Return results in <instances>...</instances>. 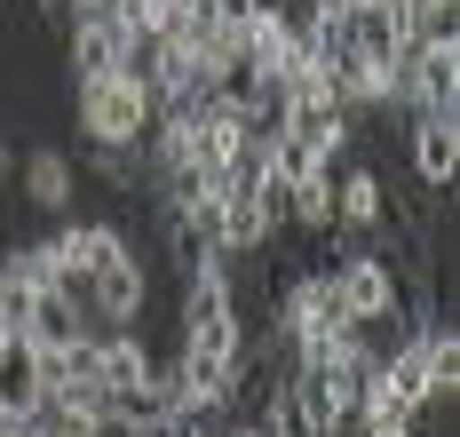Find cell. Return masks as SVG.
<instances>
[{
    "instance_id": "6da1fadb",
    "label": "cell",
    "mask_w": 460,
    "mask_h": 437,
    "mask_svg": "<svg viewBox=\"0 0 460 437\" xmlns=\"http://www.w3.org/2000/svg\"><path fill=\"white\" fill-rule=\"evenodd\" d=\"M72 120H80V144H143L159 103L143 96L128 72H111V80H80L72 88Z\"/></svg>"
},
{
    "instance_id": "7a4b0ae2",
    "label": "cell",
    "mask_w": 460,
    "mask_h": 437,
    "mask_svg": "<svg viewBox=\"0 0 460 437\" xmlns=\"http://www.w3.org/2000/svg\"><path fill=\"white\" fill-rule=\"evenodd\" d=\"M8 183L24 199V223H64V215H80V192H88V175H80V159L64 144H32L16 167H8Z\"/></svg>"
},
{
    "instance_id": "3957f363",
    "label": "cell",
    "mask_w": 460,
    "mask_h": 437,
    "mask_svg": "<svg viewBox=\"0 0 460 437\" xmlns=\"http://www.w3.org/2000/svg\"><path fill=\"white\" fill-rule=\"evenodd\" d=\"M325 271H333V302H341L349 326H366V318H405V279H397V263H389L381 246H358V254H341V263H325Z\"/></svg>"
},
{
    "instance_id": "277c9868",
    "label": "cell",
    "mask_w": 460,
    "mask_h": 437,
    "mask_svg": "<svg viewBox=\"0 0 460 437\" xmlns=\"http://www.w3.org/2000/svg\"><path fill=\"white\" fill-rule=\"evenodd\" d=\"M119 56H128V24H119L111 8H80V16L64 24V72H72V88H80V80H111Z\"/></svg>"
},
{
    "instance_id": "5b68a950",
    "label": "cell",
    "mask_w": 460,
    "mask_h": 437,
    "mask_svg": "<svg viewBox=\"0 0 460 437\" xmlns=\"http://www.w3.org/2000/svg\"><path fill=\"white\" fill-rule=\"evenodd\" d=\"M405 151H413V183L445 199L453 175H460V120H445V111H405Z\"/></svg>"
},
{
    "instance_id": "8992f818",
    "label": "cell",
    "mask_w": 460,
    "mask_h": 437,
    "mask_svg": "<svg viewBox=\"0 0 460 437\" xmlns=\"http://www.w3.org/2000/svg\"><path fill=\"white\" fill-rule=\"evenodd\" d=\"M48 389H40V350L32 334H0V414L16 422V414H32Z\"/></svg>"
},
{
    "instance_id": "52a82bcc",
    "label": "cell",
    "mask_w": 460,
    "mask_h": 437,
    "mask_svg": "<svg viewBox=\"0 0 460 437\" xmlns=\"http://www.w3.org/2000/svg\"><path fill=\"white\" fill-rule=\"evenodd\" d=\"M333 167H341V159H325L302 183H286V223H294L302 239H325V231H333Z\"/></svg>"
},
{
    "instance_id": "ba28073f",
    "label": "cell",
    "mask_w": 460,
    "mask_h": 437,
    "mask_svg": "<svg viewBox=\"0 0 460 437\" xmlns=\"http://www.w3.org/2000/svg\"><path fill=\"white\" fill-rule=\"evenodd\" d=\"M24 334L40 342V350H64V342L88 334V326H80V310H72L56 287H40V294H32V318H24Z\"/></svg>"
},
{
    "instance_id": "9c48e42d",
    "label": "cell",
    "mask_w": 460,
    "mask_h": 437,
    "mask_svg": "<svg viewBox=\"0 0 460 437\" xmlns=\"http://www.w3.org/2000/svg\"><path fill=\"white\" fill-rule=\"evenodd\" d=\"M207 8H215V16H223V24H246V16H254V8H262V0H207Z\"/></svg>"
},
{
    "instance_id": "30bf717a",
    "label": "cell",
    "mask_w": 460,
    "mask_h": 437,
    "mask_svg": "<svg viewBox=\"0 0 460 437\" xmlns=\"http://www.w3.org/2000/svg\"><path fill=\"white\" fill-rule=\"evenodd\" d=\"M8 167H16V151H8V144H0V192H8Z\"/></svg>"
},
{
    "instance_id": "8fae6325",
    "label": "cell",
    "mask_w": 460,
    "mask_h": 437,
    "mask_svg": "<svg viewBox=\"0 0 460 437\" xmlns=\"http://www.w3.org/2000/svg\"><path fill=\"white\" fill-rule=\"evenodd\" d=\"M0 437H8V414H0Z\"/></svg>"
}]
</instances>
